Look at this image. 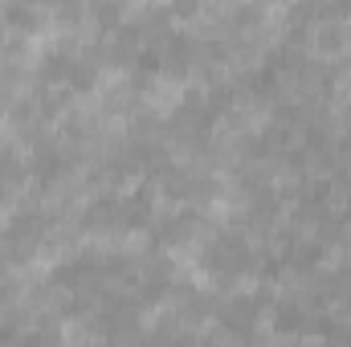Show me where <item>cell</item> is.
Masks as SVG:
<instances>
[{"instance_id":"obj_10","label":"cell","mask_w":351,"mask_h":347,"mask_svg":"<svg viewBox=\"0 0 351 347\" xmlns=\"http://www.w3.org/2000/svg\"><path fill=\"white\" fill-rule=\"evenodd\" d=\"M319 258H323V250H319V246H302V241L290 246V254H286V261H290L294 270H311Z\"/></svg>"},{"instance_id":"obj_8","label":"cell","mask_w":351,"mask_h":347,"mask_svg":"<svg viewBox=\"0 0 351 347\" xmlns=\"http://www.w3.org/2000/svg\"><path fill=\"white\" fill-rule=\"evenodd\" d=\"M192 41L184 37V33H176V37H164V45H160V53H164V70L168 74H184L188 66H192Z\"/></svg>"},{"instance_id":"obj_3","label":"cell","mask_w":351,"mask_h":347,"mask_svg":"<svg viewBox=\"0 0 351 347\" xmlns=\"http://www.w3.org/2000/svg\"><path fill=\"white\" fill-rule=\"evenodd\" d=\"M200 265L217 278V282H233V278H241V274H250L254 270V250H250V241L241 237V233H217L213 241H208V250L200 254Z\"/></svg>"},{"instance_id":"obj_1","label":"cell","mask_w":351,"mask_h":347,"mask_svg":"<svg viewBox=\"0 0 351 347\" xmlns=\"http://www.w3.org/2000/svg\"><path fill=\"white\" fill-rule=\"evenodd\" d=\"M143 225H152V196L147 192L98 196L82 213L86 233H127V229H143Z\"/></svg>"},{"instance_id":"obj_12","label":"cell","mask_w":351,"mask_h":347,"mask_svg":"<svg viewBox=\"0 0 351 347\" xmlns=\"http://www.w3.org/2000/svg\"><path fill=\"white\" fill-rule=\"evenodd\" d=\"M98 25H102V29H114V25H119V4H106V0H102V4H98Z\"/></svg>"},{"instance_id":"obj_5","label":"cell","mask_w":351,"mask_h":347,"mask_svg":"<svg viewBox=\"0 0 351 347\" xmlns=\"http://www.w3.org/2000/svg\"><path fill=\"white\" fill-rule=\"evenodd\" d=\"M102 274H106V261L86 254V258L62 261V265L53 270V282L66 286V290H86V286H94V282H102Z\"/></svg>"},{"instance_id":"obj_7","label":"cell","mask_w":351,"mask_h":347,"mask_svg":"<svg viewBox=\"0 0 351 347\" xmlns=\"http://www.w3.org/2000/svg\"><path fill=\"white\" fill-rule=\"evenodd\" d=\"M29 172H33V180L41 188H49V184H58V176L66 172V156L58 147H37L33 160H29Z\"/></svg>"},{"instance_id":"obj_2","label":"cell","mask_w":351,"mask_h":347,"mask_svg":"<svg viewBox=\"0 0 351 347\" xmlns=\"http://www.w3.org/2000/svg\"><path fill=\"white\" fill-rule=\"evenodd\" d=\"M37 74H41L45 86H62V90L86 94V90H94V82H98V62H90V58H82V53L58 45V49H49V53L41 58Z\"/></svg>"},{"instance_id":"obj_11","label":"cell","mask_w":351,"mask_h":347,"mask_svg":"<svg viewBox=\"0 0 351 347\" xmlns=\"http://www.w3.org/2000/svg\"><path fill=\"white\" fill-rule=\"evenodd\" d=\"M53 12H58V21H62V25H74V21L82 16V0H58V4H53Z\"/></svg>"},{"instance_id":"obj_4","label":"cell","mask_w":351,"mask_h":347,"mask_svg":"<svg viewBox=\"0 0 351 347\" xmlns=\"http://www.w3.org/2000/svg\"><path fill=\"white\" fill-rule=\"evenodd\" d=\"M45 229H49V221H45L37 208L16 213V217L0 229V261H25V258H33V250L41 246Z\"/></svg>"},{"instance_id":"obj_6","label":"cell","mask_w":351,"mask_h":347,"mask_svg":"<svg viewBox=\"0 0 351 347\" xmlns=\"http://www.w3.org/2000/svg\"><path fill=\"white\" fill-rule=\"evenodd\" d=\"M41 29V8L25 0H8L0 8V33H37Z\"/></svg>"},{"instance_id":"obj_9","label":"cell","mask_w":351,"mask_h":347,"mask_svg":"<svg viewBox=\"0 0 351 347\" xmlns=\"http://www.w3.org/2000/svg\"><path fill=\"white\" fill-rule=\"evenodd\" d=\"M196 225H200V221H196V213H192V208L172 213V217L160 225V241H164V246H172V241H188V237L196 233Z\"/></svg>"}]
</instances>
